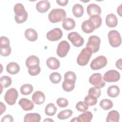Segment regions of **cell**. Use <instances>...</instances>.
I'll return each instance as SVG.
<instances>
[{
	"instance_id": "6da1fadb",
	"label": "cell",
	"mask_w": 122,
	"mask_h": 122,
	"mask_svg": "<svg viewBox=\"0 0 122 122\" xmlns=\"http://www.w3.org/2000/svg\"><path fill=\"white\" fill-rule=\"evenodd\" d=\"M15 20L18 24H21L26 21L28 18V13L24 6L20 3L16 4L14 6Z\"/></svg>"
},
{
	"instance_id": "7a4b0ae2",
	"label": "cell",
	"mask_w": 122,
	"mask_h": 122,
	"mask_svg": "<svg viewBox=\"0 0 122 122\" xmlns=\"http://www.w3.org/2000/svg\"><path fill=\"white\" fill-rule=\"evenodd\" d=\"M66 18V13L62 9H54L48 15V18L51 23H57L63 21Z\"/></svg>"
},
{
	"instance_id": "3957f363",
	"label": "cell",
	"mask_w": 122,
	"mask_h": 122,
	"mask_svg": "<svg viewBox=\"0 0 122 122\" xmlns=\"http://www.w3.org/2000/svg\"><path fill=\"white\" fill-rule=\"evenodd\" d=\"M92 50L87 47L83 48L77 57V62L80 66L86 65L92 55Z\"/></svg>"
},
{
	"instance_id": "277c9868",
	"label": "cell",
	"mask_w": 122,
	"mask_h": 122,
	"mask_svg": "<svg viewBox=\"0 0 122 122\" xmlns=\"http://www.w3.org/2000/svg\"><path fill=\"white\" fill-rule=\"evenodd\" d=\"M109 43L112 47H119L122 43V38L120 33L116 30H111L108 34Z\"/></svg>"
},
{
	"instance_id": "5b68a950",
	"label": "cell",
	"mask_w": 122,
	"mask_h": 122,
	"mask_svg": "<svg viewBox=\"0 0 122 122\" xmlns=\"http://www.w3.org/2000/svg\"><path fill=\"white\" fill-rule=\"evenodd\" d=\"M107 64V58L104 56L100 55L92 60L90 64V67L93 70H98L104 67Z\"/></svg>"
},
{
	"instance_id": "8992f818",
	"label": "cell",
	"mask_w": 122,
	"mask_h": 122,
	"mask_svg": "<svg viewBox=\"0 0 122 122\" xmlns=\"http://www.w3.org/2000/svg\"><path fill=\"white\" fill-rule=\"evenodd\" d=\"M100 43V38L97 36L92 35L89 37L86 47L90 48L92 53H95L99 50Z\"/></svg>"
},
{
	"instance_id": "52a82bcc",
	"label": "cell",
	"mask_w": 122,
	"mask_h": 122,
	"mask_svg": "<svg viewBox=\"0 0 122 122\" xmlns=\"http://www.w3.org/2000/svg\"><path fill=\"white\" fill-rule=\"evenodd\" d=\"M18 97V92L15 88L9 89L4 95V100L6 102L10 105H14L16 102Z\"/></svg>"
},
{
	"instance_id": "ba28073f",
	"label": "cell",
	"mask_w": 122,
	"mask_h": 122,
	"mask_svg": "<svg viewBox=\"0 0 122 122\" xmlns=\"http://www.w3.org/2000/svg\"><path fill=\"white\" fill-rule=\"evenodd\" d=\"M89 81L91 84L100 88L103 87L106 84V81L100 73H95L92 74L89 78Z\"/></svg>"
},
{
	"instance_id": "9c48e42d",
	"label": "cell",
	"mask_w": 122,
	"mask_h": 122,
	"mask_svg": "<svg viewBox=\"0 0 122 122\" xmlns=\"http://www.w3.org/2000/svg\"><path fill=\"white\" fill-rule=\"evenodd\" d=\"M67 37L68 40L75 47H80L84 43L83 38L78 32H71L69 33Z\"/></svg>"
},
{
	"instance_id": "30bf717a",
	"label": "cell",
	"mask_w": 122,
	"mask_h": 122,
	"mask_svg": "<svg viewBox=\"0 0 122 122\" xmlns=\"http://www.w3.org/2000/svg\"><path fill=\"white\" fill-rule=\"evenodd\" d=\"M70 49V44L66 41H62L58 46L57 49V54L61 58L66 56Z\"/></svg>"
},
{
	"instance_id": "8fae6325",
	"label": "cell",
	"mask_w": 122,
	"mask_h": 122,
	"mask_svg": "<svg viewBox=\"0 0 122 122\" xmlns=\"http://www.w3.org/2000/svg\"><path fill=\"white\" fill-rule=\"evenodd\" d=\"M120 79V74L117 71L111 70L106 71L103 75V79L105 81L108 82H116Z\"/></svg>"
},
{
	"instance_id": "7c38bea8",
	"label": "cell",
	"mask_w": 122,
	"mask_h": 122,
	"mask_svg": "<svg viewBox=\"0 0 122 122\" xmlns=\"http://www.w3.org/2000/svg\"><path fill=\"white\" fill-rule=\"evenodd\" d=\"M62 34V30L60 28H56L48 31L47 33L46 37L50 41H57L61 39Z\"/></svg>"
},
{
	"instance_id": "4fadbf2b",
	"label": "cell",
	"mask_w": 122,
	"mask_h": 122,
	"mask_svg": "<svg viewBox=\"0 0 122 122\" xmlns=\"http://www.w3.org/2000/svg\"><path fill=\"white\" fill-rule=\"evenodd\" d=\"M51 4L48 0H41L37 2L36 5V8L37 11L41 13L46 12L50 8Z\"/></svg>"
},
{
	"instance_id": "5bb4252c",
	"label": "cell",
	"mask_w": 122,
	"mask_h": 122,
	"mask_svg": "<svg viewBox=\"0 0 122 122\" xmlns=\"http://www.w3.org/2000/svg\"><path fill=\"white\" fill-rule=\"evenodd\" d=\"M45 100V96L43 92L40 91L35 92L32 96V101L33 103L37 105L42 104Z\"/></svg>"
},
{
	"instance_id": "9a60e30c",
	"label": "cell",
	"mask_w": 122,
	"mask_h": 122,
	"mask_svg": "<svg viewBox=\"0 0 122 122\" xmlns=\"http://www.w3.org/2000/svg\"><path fill=\"white\" fill-rule=\"evenodd\" d=\"M87 12L90 16L95 15H100L101 14L102 10L99 5L94 3H92L87 7Z\"/></svg>"
},
{
	"instance_id": "2e32d148",
	"label": "cell",
	"mask_w": 122,
	"mask_h": 122,
	"mask_svg": "<svg viewBox=\"0 0 122 122\" xmlns=\"http://www.w3.org/2000/svg\"><path fill=\"white\" fill-rule=\"evenodd\" d=\"M76 80L70 78H64V81L62 82V87L64 91L70 92L72 91L75 87Z\"/></svg>"
},
{
	"instance_id": "e0dca14e",
	"label": "cell",
	"mask_w": 122,
	"mask_h": 122,
	"mask_svg": "<svg viewBox=\"0 0 122 122\" xmlns=\"http://www.w3.org/2000/svg\"><path fill=\"white\" fill-rule=\"evenodd\" d=\"M81 29L85 33H90L92 32L96 29L93 23L89 19L82 22L81 24Z\"/></svg>"
},
{
	"instance_id": "ac0fdd59",
	"label": "cell",
	"mask_w": 122,
	"mask_h": 122,
	"mask_svg": "<svg viewBox=\"0 0 122 122\" xmlns=\"http://www.w3.org/2000/svg\"><path fill=\"white\" fill-rule=\"evenodd\" d=\"M19 104L21 108L25 111L31 110L34 108L33 103L30 100L26 98H21L19 102Z\"/></svg>"
},
{
	"instance_id": "d6986e66",
	"label": "cell",
	"mask_w": 122,
	"mask_h": 122,
	"mask_svg": "<svg viewBox=\"0 0 122 122\" xmlns=\"http://www.w3.org/2000/svg\"><path fill=\"white\" fill-rule=\"evenodd\" d=\"M105 22L108 27L110 28H113L117 26L118 24V20L115 14L113 13H110L106 16Z\"/></svg>"
},
{
	"instance_id": "ffe728a7",
	"label": "cell",
	"mask_w": 122,
	"mask_h": 122,
	"mask_svg": "<svg viewBox=\"0 0 122 122\" xmlns=\"http://www.w3.org/2000/svg\"><path fill=\"white\" fill-rule=\"evenodd\" d=\"M41 120V116L38 113H29L24 117V122H40Z\"/></svg>"
},
{
	"instance_id": "44dd1931",
	"label": "cell",
	"mask_w": 122,
	"mask_h": 122,
	"mask_svg": "<svg viewBox=\"0 0 122 122\" xmlns=\"http://www.w3.org/2000/svg\"><path fill=\"white\" fill-rule=\"evenodd\" d=\"M46 64L48 68L51 70H57L60 66V61L54 57L49 58L47 60Z\"/></svg>"
},
{
	"instance_id": "7402d4cb",
	"label": "cell",
	"mask_w": 122,
	"mask_h": 122,
	"mask_svg": "<svg viewBox=\"0 0 122 122\" xmlns=\"http://www.w3.org/2000/svg\"><path fill=\"white\" fill-rule=\"evenodd\" d=\"M25 38L30 41H34L37 40L38 34L36 31L32 28L27 29L24 32Z\"/></svg>"
},
{
	"instance_id": "603a6c76",
	"label": "cell",
	"mask_w": 122,
	"mask_h": 122,
	"mask_svg": "<svg viewBox=\"0 0 122 122\" xmlns=\"http://www.w3.org/2000/svg\"><path fill=\"white\" fill-rule=\"evenodd\" d=\"M20 70L19 65L15 62H11L8 64L6 66L7 71L10 74H16Z\"/></svg>"
},
{
	"instance_id": "cb8c5ba5",
	"label": "cell",
	"mask_w": 122,
	"mask_h": 122,
	"mask_svg": "<svg viewBox=\"0 0 122 122\" xmlns=\"http://www.w3.org/2000/svg\"><path fill=\"white\" fill-rule=\"evenodd\" d=\"M93 117V115L91 112H83L77 117V122H90Z\"/></svg>"
},
{
	"instance_id": "d4e9b609",
	"label": "cell",
	"mask_w": 122,
	"mask_h": 122,
	"mask_svg": "<svg viewBox=\"0 0 122 122\" xmlns=\"http://www.w3.org/2000/svg\"><path fill=\"white\" fill-rule=\"evenodd\" d=\"M76 24L74 20L71 18H67L62 22V27L66 30H71L75 27Z\"/></svg>"
},
{
	"instance_id": "484cf974",
	"label": "cell",
	"mask_w": 122,
	"mask_h": 122,
	"mask_svg": "<svg viewBox=\"0 0 122 122\" xmlns=\"http://www.w3.org/2000/svg\"><path fill=\"white\" fill-rule=\"evenodd\" d=\"M120 114L116 110L110 111L106 117V121L107 122H118L119 121Z\"/></svg>"
},
{
	"instance_id": "4316f807",
	"label": "cell",
	"mask_w": 122,
	"mask_h": 122,
	"mask_svg": "<svg viewBox=\"0 0 122 122\" xmlns=\"http://www.w3.org/2000/svg\"><path fill=\"white\" fill-rule=\"evenodd\" d=\"M72 13L75 17L77 18L81 17L84 13V9L83 6L80 4H75L72 8Z\"/></svg>"
},
{
	"instance_id": "83f0119b",
	"label": "cell",
	"mask_w": 122,
	"mask_h": 122,
	"mask_svg": "<svg viewBox=\"0 0 122 122\" xmlns=\"http://www.w3.org/2000/svg\"><path fill=\"white\" fill-rule=\"evenodd\" d=\"M119 87L117 85H111L107 89L108 95L112 98L117 97L120 93Z\"/></svg>"
},
{
	"instance_id": "f1b7e54d",
	"label": "cell",
	"mask_w": 122,
	"mask_h": 122,
	"mask_svg": "<svg viewBox=\"0 0 122 122\" xmlns=\"http://www.w3.org/2000/svg\"><path fill=\"white\" fill-rule=\"evenodd\" d=\"M26 66L28 68L31 66L40 64V60L35 55H31L27 58L26 60Z\"/></svg>"
},
{
	"instance_id": "f546056e",
	"label": "cell",
	"mask_w": 122,
	"mask_h": 122,
	"mask_svg": "<svg viewBox=\"0 0 122 122\" xmlns=\"http://www.w3.org/2000/svg\"><path fill=\"white\" fill-rule=\"evenodd\" d=\"M33 90V87L32 85L29 83H26L22 85L20 88V92L22 95H28L30 94Z\"/></svg>"
},
{
	"instance_id": "4dcf8cb0",
	"label": "cell",
	"mask_w": 122,
	"mask_h": 122,
	"mask_svg": "<svg viewBox=\"0 0 122 122\" xmlns=\"http://www.w3.org/2000/svg\"><path fill=\"white\" fill-rule=\"evenodd\" d=\"M57 112V107L52 103L48 104L45 108V113L48 116H53Z\"/></svg>"
},
{
	"instance_id": "1f68e13d",
	"label": "cell",
	"mask_w": 122,
	"mask_h": 122,
	"mask_svg": "<svg viewBox=\"0 0 122 122\" xmlns=\"http://www.w3.org/2000/svg\"><path fill=\"white\" fill-rule=\"evenodd\" d=\"M12 83L11 78L7 75L2 76L0 78V87L6 88L9 87Z\"/></svg>"
},
{
	"instance_id": "d6a6232c",
	"label": "cell",
	"mask_w": 122,
	"mask_h": 122,
	"mask_svg": "<svg viewBox=\"0 0 122 122\" xmlns=\"http://www.w3.org/2000/svg\"><path fill=\"white\" fill-rule=\"evenodd\" d=\"M100 106L102 109L108 110L113 107V102L109 99H104L100 101Z\"/></svg>"
},
{
	"instance_id": "836d02e7",
	"label": "cell",
	"mask_w": 122,
	"mask_h": 122,
	"mask_svg": "<svg viewBox=\"0 0 122 122\" xmlns=\"http://www.w3.org/2000/svg\"><path fill=\"white\" fill-rule=\"evenodd\" d=\"M73 112L70 109H66L60 112L58 115L57 117L60 120H65L70 118Z\"/></svg>"
},
{
	"instance_id": "e575fe53",
	"label": "cell",
	"mask_w": 122,
	"mask_h": 122,
	"mask_svg": "<svg viewBox=\"0 0 122 122\" xmlns=\"http://www.w3.org/2000/svg\"><path fill=\"white\" fill-rule=\"evenodd\" d=\"M89 19L93 23L96 29L99 28L102 25V19L100 15H95L91 16Z\"/></svg>"
},
{
	"instance_id": "d590c367",
	"label": "cell",
	"mask_w": 122,
	"mask_h": 122,
	"mask_svg": "<svg viewBox=\"0 0 122 122\" xmlns=\"http://www.w3.org/2000/svg\"><path fill=\"white\" fill-rule=\"evenodd\" d=\"M101 94V91L100 88L97 86H94L91 88L88 91V95H91L98 98Z\"/></svg>"
},
{
	"instance_id": "8d00e7d4",
	"label": "cell",
	"mask_w": 122,
	"mask_h": 122,
	"mask_svg": "<svg viewBox=\"0 0 122 122\" xmlns=\"http://www.w3.org/2000/svg\"><path fill=\"white\" fill-rule=\"evenodd\" d=\"M41 70V67L39 65H36L28 67V71L30 75L31 76H36L40 73Z\"/></svg>"
},
{
	"instance_id": "74e56055",
	"label": "cell",
	"mask_w": 122,
	"mask_h": 122,
	"mask_svg": "<svg viewBox=\"0 0 122 122\" xmlns=\"http://www.w3.org/2000/svg\"><path fill=\"white\" fill-rule=\"evenodd\" d=\"M49 78L51 82L54 84H57L61 81V76L59 73L53 72L50 74Z\"/></svg>"
},
{
	"instance_id": "f35d334b",
	"label": "cell",
	"mask_w": 122,
	"mask_h": 122,
	"mask_svg": "<svg viewBox=\"0 0 122 122\" xmlns=\"http://www.w3.org/2000/svg\"><path fill=\"white\" fill-rule=\"evenodd\" d=\"M84 102L88 106H93L97 104V98L94 96L88 95L85 97Z\"/></svg>"
},
{
	"instance_id": "ab89813d",
	"label": "cell",
	"mask_w": 122,
	"mask_h": 122,
	"mask_svg": "<svg viewBox=\"0 0 122 122\" xmlns=\"http://www.w3.org/2000/svg\"><path fill=\"white\" fill-rule=\"evenodd\" d=\"M76 108L79 112H85L88 110L89 106L87 105L84 102L80 101L77 103Z\"/></svg>"
},
{
	"instance_id": "60d3db41",
	"label": "cell",
	"mask_w": 122,
	"mask_h": 122,
	"mask_svg": "<svg viewBox=\"0 0 122 122\" xmlns=\"http://www.w3.org/2000/svg\"><path fill=\"white\" fill-rule=\"evenodd\" d=\"M10 41L9 39L5 36H1L0 38V49L7 48L10 46Z\"/></svg>"
},
{
	"instance_id": "b9f144b4",
	"label": "cell",
	"mask_w": 122,
	"mask_h": 122,
	"mask_svg": "<svg viewBox=\"0 0 122 122\" xmlns=\"http://www.w3.org/2000/svg\"><path fill=\"white\" fill-rule=\"evenodd\" d=\"M57 104L61 108H65L68 105V101L64 98H59L56 101Z\"/></svg>"
},
{
	"instance_id": "7bdbcfd3",
	"label": "cell",
	"mask_w": 122,
	"mask_h": 122,
	"mask_svg": "<svg viewBox=\"0 0 122 122\" xmlns=\"http://www.w3.org/2000/svg\"><path fill=\"white\" fill-rule=\"evenodd\" d=\"M11 51V50L10 47L5 49H0V54L1 56L6 57L10 55Z\"/></svg>"
},
{
	"instance_id": "ee69618b",
	"label": "cell",
	"mask_w": 122,
	"mask_h": 122,
	"mask_svg": "<svg viewBox=\"0 0 122 122\" xmlns=\"http://www.w3.org/2000/svg\"><path fill=\"white\" fill-rule=\"evenodd\" d=\"M13 117L10 115H6L4 116L1 120V122H13Z\"/></svg>"
},
{
	"instance_id": "f6af8a7d",
	"label": "cell",
	"mask_w": 122,
	"mask_h": 122,
	"mask_svg": "<svg viewBox=\"0 0 122 122\" xmlns=\"http://www.w3.org/2000/svg\"><path fill=\"white\" fill-rule=\"evenodd\" d=\"M56 2L60 6H65L68 3V0H57Z\"/></svg>"
},
{
	"instance_id": "bcb514c9",
	"label": "cell",
	"mask_w": 122,
	"mask_h": 122,
	"mask_svg": "<svg viewBox=\"0 0 122 122\" xmlns=\"http://www.w3.org/2000/svg\"><path fill=\"white\" fill-rule=\"evenodd\" d=\"M0 114L2 115L3 113H4L6 110V106L3 103L1 102H0Z\"/></svg>"
},
{
	"instance_id": "7dc6e473",
	"label": "cell",
	"mask_w": 122,
	"mask_h": 122,
	"mask_svg": "<svg viewBox=\"0 0 122 122\" xmlns=\"http://www.w3.org/2000/svg\"><path fill=\"white\" fill-rule=\"evenodd\" d=\"M122 59L118 60L116 62V66L120 70H122Z\"/></svg>"
},
{
	"instance_id": "c3c4849f",
	"label": "cell",
	"mask_w": 122,
	"mask_h": 122,
	"mask_svg": "<svg viewBox=\"0 0 122 122\" xmlns=\"http://www.w3.org/2000/svg\"><path fill=\"white\" fill-rule=\"evenodd\" d=\"M121 6H122V5H120L119 7H118L117 8V13L118 14L120 15V16L122 17V8H121Z\"/></svg>"
},
{
	"instance_id": "681fc988",
	"label": "cell",
	"mask_w": 122,
	"mask_h": 122,
	"mask_svg": "<svg viewBox=\"0 0 122 122\" xmlns=\"http://www.w3.org/2000/svg\"><path fill=\"white\" fill-rule=\"evenodd\" d=\"M47 122V121H52V122H53V120H52V119H49V118H47V119H45L44 121H43V122Z\"/></svg>"
}]
</instances>
